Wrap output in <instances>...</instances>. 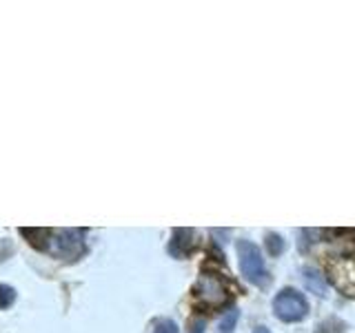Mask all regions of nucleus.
<instances>
[{
    "label": "nucleus",
    "instance_id": "1",
    "mask_svg": "<svg viewBox=\"0 0 355 333\" xmlns=\"http://www.w3.org/2000/svg\"><path fill=\"white\" fill-rule=\"evenodd\" d=\"M238 255H240V271L251 284H255V287L269 284V273H266L264 258H262L258 244H253L249 240H240Z\"/></svg>",
    "mask_w": 355,
    "mask_h": 333
},
{
    "label": "nucleus",
    "instance_id": "2",
    "mask_svg": "<svg viewBox=\"0 0 355 333\" xmlns=\"http://www.w3.org/2000/svg\"><path fill=\"white\" fill-rule=\"evenodd\" d=\"M273 314L282 322H300L309 314V302L300 291L286 287L273 298Z\"/></svg>",
    "mask_w": 355,
    "mask_h": 333
},
{
    "label": "nucleus",
    "instance_id": "3",
    "mask_svg": "<svg viewBox=\"0 0 355 333\" xmlns=\"http://www.w3.org/2000/svg\"><path fill=\"white\" fill-rule=\"evenodd\" d=\"M196 298L200 305H205L209 309H216V307H222L227 302V287L222 284V280L214 273H202L198 278L196 282Z\"/></svg>",
    "mask_w": 355,
    "mask_h": 333
},
{
    "label": "nucleus",
    "instance_id": "4",
    "mask_svg": "<svg viewBox=\"0 0 355 333\" xmlns=\"http://www.w3.org/2000/svg\"><path fill=\"white\" fill-rule=\"evenodd\" d=\"M53 244H55V255H60L64 260H73L85 251L83 233L73 229H60Z\"/></svg>",
    "mask_w": 355,
    "mask_h": 333
},
{
    "label": "nucleus",
    "instance_id": "5",
    "mask_svg": "<svg viewBox=\"0 0 355 333\" xmlns=\"http://www.w3.org/2000/svg\"><path fill=\"white\" fill-rule=\"evenodd\" d=\"M196 233L191 229H175L173 233V240L169 244V251L173 255H178V258H182V255H187L189 251H191L196 247Z\"/></svg>",
    "mask_w": 355,
    "mask_h": 333
},
{
    "label": "nucleus",
    "instance_id": "6",
    "mask_svg": "<svg viewBox=\"0 0 355 333\" xmlns=\"http://www.w3.org/2000/svg\"><path fill=\"white\" fill-rule=\"evenodd\" d=\"M304 282H306V287L313 293H318V296H324L327 293V282L322 280V275L315 269H311V266H306V269H304Z\"/></svg>",
    "mask_w": 355,
    "mask_h": 333
},
{
    "label": "nucleus",
    "instance_id": "7",
    "mask_svg": "<svg viewBox=\"0 0 355 333\" xmlns=\"http://www.w3.org/2000/svg\"><path fill=\"white\" fill-rule=\"evenodd\" d=\"M238 318H240V311L229 309L227 314L222 316V320L218 322V333H233V329L238 325Z\"/></svg>",
    "mask_w": 355,
    "mask_h": 333
},
{
    "label": "nucleus",
    "instance_id": "8",
    "mask_svg": "<svg viewBox=\"0 0 355 333\" xmlns=\"http://www.w3.org/2000/svg\"><path fill=\"white\" fill-rule=\"evenodd\" d=\"M264 244H266V249H269V253L271 255H280L282 251H284V240H282V236H277V233H266V240H264Z\"/></svg>",
    "mask_w": 355,
    "mask_h": 333
},
{
    "label": "nucleus",
    "instance_id": "9",
    "mask_svg": "<svg viewBox=\"0 0 355 333\" xmlns=\"http://www.w3.org/2000/svg\"><path fill=\"white\" fill-rule=\"evenodd\" d=\"M14 300H16V289L9 284H0V309L11 307Z\"/></svg>",
    "mask_w": 355,
    "mask_h": 333
},
{
    "label": "nucleus",
    "instance_id": "10",
    "mask_svg": "<svg viewBox=\"0 0 355 333\" xmlns=\"http://www.w3.org/2000/svg\"><path fill=\"white\" fill-rule=\"evenodd\" d=\"M153 333H180V329H178L173 320H162L158 322V327L153 329Z\"/></svg>",
    "mask_w": 355,
    "mask_h": 333
},
{
    "label": "nucleus",
    "instance_id": "11",
    "mask_svg": "<svg viewBox=\"0 0 355 333\" xmlns=\"http://www.w3.org/2000/svg\"><path fill=\"white\" fill-rule=\"evenodd\" d=\"M191 333H205V322H196V327Z\"/></svg>",
    "mask_w": 355,
    "mask_h": 333
},
{
    "label": "nucleus",
    "instance_id": "12",
    "mask_svg": "<svg viewBox=\"0 0 355 333\" xmlns=\"http://www.w3.org/2000/svg\"><path fill=\"white\" fill-rule=\"evenodd\" d=\"M253 333H271V331L266 329V327H255V329H253Z\"/></svg>",
    "mask_w": 355,
    "mask_h": 333
}]
</instances>
